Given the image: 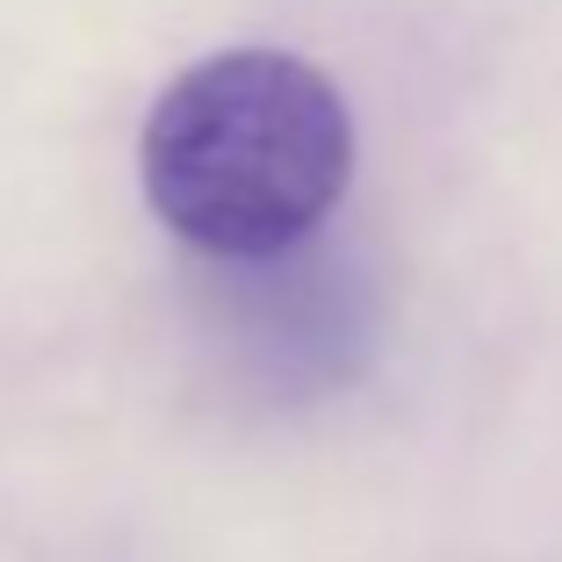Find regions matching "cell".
Wrapping results in <instances>:
<instances>
[{"label":"cell","mask_w":562,"mask_h":562,"mask_svg":"<svg viewBox=\"0 0 562 562\" xmlns=\"http://www.w3.org/2000/svg\"><path fill=\"white\" fill-rule=\"evenodd\" d=\"M137 173L181 246L210 260H274L339 210L353 116L296 50H216L151 101Z\"/></svg>","instance_id":"obj_1"}]
</instances>
